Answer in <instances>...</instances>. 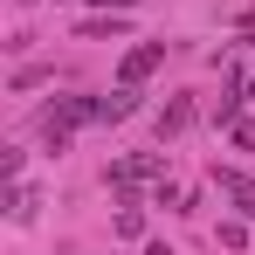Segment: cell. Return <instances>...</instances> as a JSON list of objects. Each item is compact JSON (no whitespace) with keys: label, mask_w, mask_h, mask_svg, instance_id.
<instances>
[{"label":"cell","mask_w":255,"mask_h":255,"mask_svg":"<svg viewBox=\"0 0 255 255\" xmlns=\"http://www.w3.org/2000/svg\"><path fill=\"white\" fill-rule=\"evenodd\" d=\"M159 62H166V42H138V48L125 55V69H118V76H125V83H145Z\"/></svg>","instance_id":"obj_1"},{"label":"cell","mask_w":255,"mask_h":255,"mask_svg":"<svg viewBox=\"0 0 255 255\" xmlns=\"http://www.w3.org/2000/svg\"><path fill=\"white\" fill-rule=\"evenodd\" d=\"M131 111H138V83H125V90L104 97V125H118V118H131Z\"/></svg>","instance_id":"obj_2"},{"label":"cell","mask_w":255,"mask_h":255,"mask_svg":"<svg viewBox=\"0 0 255 255\" xmlns=\"http://www.w3.org/2000/svg\"><path fill=\"white\" fill-rule=\"evenodd\" d=\"M186 125H193V104H186V97L159 111V138H172V131H186Z\"/></svg>","instance_id":"obj_3"},{"label":"cell","mask_w":255,"mask_h":255,"mask_svg":"<svg viewBox=\"0 0 255 255\" xmlns=\"http://www.w3.org/2000/svg\"><path fill=\"white\" fill-rule=\"evenodd\" d=\"M83 35H111V42H118V35H125V14H90Z\"/></svg>","instance_id":"obj_4"},{"label":"cell","mask_w":255,"mask_h":255,"mask_svg":"<svg viewBox=\"0 0 255 255\" xmlns=\"http://www.w3.org/2000/svg\"><path fill=\"white\" fill-rule=\"evenodd\" d=\"M118 235H131V242H138V235H145V214H138V207H125V214H118Z\"/></svg>","instance_id":"obj_5"},{"label":"cell","mask_w":255,"mask_h":255,"mask_svg":"<svg viewBox=\"0 0 255 255\" xmlns=\"http://www.w3.org/2000/svg\"><path fill=\"white\" fill-rule=\"evenodd\" d=\"M97 7H104V14H125V7H138V0H97Z\"/></svg>","instance_id":"obj_6"},{"label":"cell","mask_w":255,"mask_h":255,"mask_svg":"<svg viewBox=\"0 0 255 255\" xmlns=\"http://www.w3.org/2000/svg\"><path fill=\"white\" fill-rule=\"evenodd\" d=\"M235 138H242V145H249V152H255V125H235Z\"/></svg>","instance_id":"obj_7"}]
</instances>
